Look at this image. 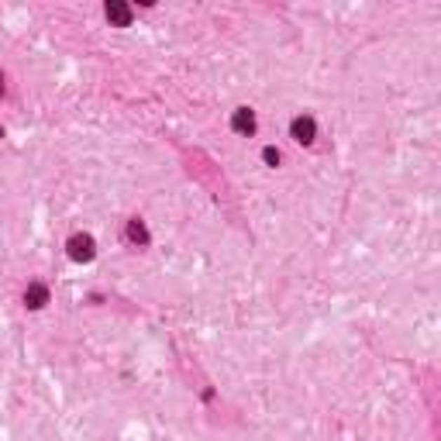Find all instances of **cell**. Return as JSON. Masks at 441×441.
I'll list each match as a JSON object with an SVG mask.
<instances>
[{"mask_svg": "<svg viewBox=\"0 0 441 441\" xmlns=\"http://www.w3.org/2000/svg\"><path fill=\"white\" fill-rule=\"evenodd\" d=\"M66 252H69L73 262H93V255H97V241L90 238V235H73V238L66 241Z\"/></svg>", "mask_w": 441, "mask_h": 441, "instance_id": "obj_1", "label": "cell"}, {"mask_svg": "<svg viewBox=\"0 0 441 441\" xmlns=\"http://www.w3.org/2000/svg\"><path fill=\"white\" fill-rule=\"evenodd\" d=\"M290 135H293V142L311 145V142L318 138V124H314L311 114H300V118H293V124H290Z\"/></svg>", "mask_w": 441, "mask_h": 441, "instance_id": "obj_2", "label": "cell"}, {"mask_svg": "<svg viewBox=\"0 0 441 441\" xmlns=\"http://www.w3.org/2000/svg\"><path fill=\"white\" fill-rule=\"evenodd\" d=\"M104 14H107V21H111V25H118V28H128V25H131V7H128V4H121V0H107Z\"/></svg>", "mask_w": 441, "mask_h": 441, "instance_id": "obj_3", "label": "cell"}, {"mask_svg": "<svg viewBox=\"0 0 441 441\" xmlns=\"http://www.w3.org/2000/svg\"><path fill=\"white\" fill-rule=\"evenodd\" d=\"M231 128H235L238 135H255V128H259V121H255V111H248V107H238V111L231 114Z\"/></svg>", "mask_w": 441, "mask_h": 441, "instance_id": "obj_4", "label": "cell"}, {"mask_svg": "<svg viewBox=\"0 0 441 441\" xmlns=\"http://www.w3.org/2000/svg\"><path fill=\"white\" fill-rule=\"evenodd\" d=\"M45 304H48V286L28 283V290H25V307H28V311H41Z\"/></svg>", "mask_w": 441, "mask_h": 441, "instance_id": "obj_5", "label": "cell"}, {"mask_svg": "<svg viewBox=\"0 0 441 441\" xmlns=\"http://www.w3.org/2000/svg\"><path fill=\"white\" fill-rule=\"evenodd\" d=\"M124 235H128L131 245H138V248H145V245H149V228H145V221H142V217H131V221H128V228H124Z\"/></svg>", "mask_w": 441, "mask_h": 441, "instance_id": "obj_6", "label": "cell"}, {"mask_svg": "<svg viewBox=\"0 0 441 441\" xmlns=\"http://www.w3.org/2000/svg\"><path fill=\"white\" fill-rule=\"evenodd\" d=\"M262 162H266V165H280V152H276L273 145H269V149H262Z\"/></svg>", "mask_w": 441, "mask_h": 441, "instance_id": "obj_7", "label": "cell"}, {"mask_svg": "<svg viewBox=\"0 0 441 441\" xmlns=\"http://www.w3.org/2000/svg\"><path fill=\"white\" fill-rule=\"evenodd\" d=\"M0 93H4V73H0Z\"/></svg>", "mask_w": 441, "mask_h": 441, "instance_id": "obj_8", "label": "cell"}]
</instances>
